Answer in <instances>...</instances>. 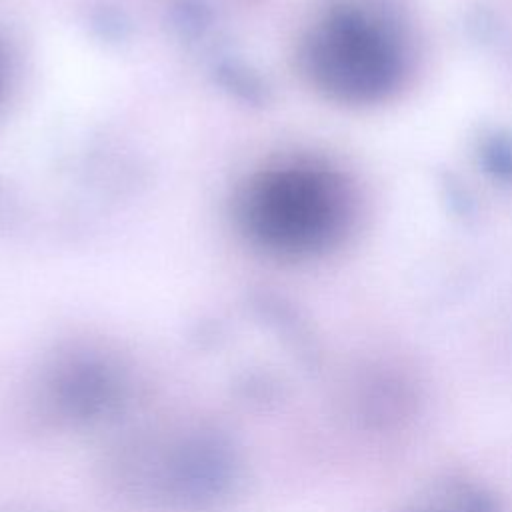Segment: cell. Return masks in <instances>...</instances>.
I'll return each mask as SVG.
<instances>
[{"label":"cell","instance_id":"cell-1","mask_svg":"<svg viewBox=\"0 0 512 512\" xmlns=\"http://www.w3.org/2000/svg\"><path fill=\"white\" fill-rule=\"evenodd\" d=\"M342 198L332 178L288 164L252 178L240 202L248 236L266 250L300 254L324 246L340 226Z\"/></svg>","mask_w":512,"mask_h":512},{"label":"cell","instance_id":"cell-2","mask_svg":"<svg viewBox=\"0 0 512 512\" xmlns=\"http://www.w3.org/2000/svg\"><path fill=\"white\" fill-rule=\"evenodd\" d=\"M362 24L354 16L336 14L314 32L308 60L324 86L338 92L370 90L376 86V64L386 70V62L376 60V34Z\"/></svg>","mask_w":512,"mask_h":512},{"label":"cell","instance_id":"cell-3","mask_svg":"<svg viewBox=\"0 0 512 512\" xmlns=\"http://www.w3.org/2000/svg\"><path fill=\"white\" fill-rule=\"evenodd\" d=\"M416 512H500L496 502L474 486H456L442 494L432 506L420 508Z\"/></svg>","mask_w":512,"mask_h":512}]
</instances>
